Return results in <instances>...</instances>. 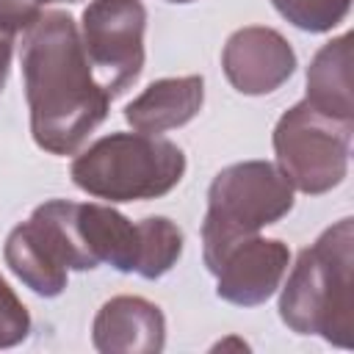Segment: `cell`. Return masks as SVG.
Wrapping results in <instances>:
<instances>
[{
  "instance_id": "18",
  "label": "cell",
  "mask_w": 354,
  "mask_h": 354,
  "mask_svg": "<svg viewBox=\"0 0 354 354\" xmlns=\"http://www.w3.org/2000/svg\"><path fill=\"white\" fill-rule=\"evenodd\" d=\"M169 3H194V0H169Z\"/></svg>"
},
{
  "instance_id": "12",
  "label": "cell",
  "mask_w": 354,
  "mask_h": 354,
  "mask_svg": "<svg viewBox=\"0 0 354 354\" xmlns=\"http://www.w3.org/2000/svg\"><path fill=\"white\" fill-rule=\"evenodd\" d=\"M313 108L321 113L354 122V100H351V33H343L326 41L307 66V97Z\"/></svg>"
},
{
  "instance_id": "3",
  "label": "cell",
  "mask_w": 354,
  "mask_h": 354,
  "mask_svg": "<svg viewBox=\"0 0 354 354\" xmlns=\"http://www.w3.org/2000/svg\"><path fill=\"white\" fill-rule=\"evenodd\" d=\"M72 183L88 196L141 202L169 194L185 174V152L160 136L111 133L72 160Z\"/></svg>"
},
{
  "instance_id": "8",
  "label": "cell",
  "mask_w": 354,
  "mask_h": 354,
  "mask_svg": "<svg viewBox=\"0 0 354 354\" xmlns=\"http://www.w3.org/2000/svg\"><path fill=\"white\" fill-rule=\"evenodd\" d=\"M290 266V249L279 238L249 235L232 243L210 268L218 299L238 307H257L268 301L282 285Z\"/></svg>"
},
{
  "instance_id": "1",
  "label": "cell",
  "mask_w": 354,
  "mask_h": 354,
  "mask_svg": "<svg viewBox=\"0 0 354 354\" xmlns=\"http://www.w3.org/2000/svg\"><path fill=\"white\" fill-rule=\"evenodd\" d=\"M19 64L33 141L50 155H75L111 105L75 19L66 11H41L22 36Z\"/></svg>"
},
{
  "instance_id": "9",
  "label": "cell",
  "mask_w": 354,
  "mask_h": 354,
  "mask_svg": "<svg viewBox=\"0 0 354 354\" xmlns=\"http://www.w3.org/2000/svg\"><path fill=\"white\" fill-rule=\"evenodd\" d=\"M221 66L235 91L260 97L277 91L296 72V53L279 30L249 25L227 39Z\"/></svg>"
},
{
  "instance_id": "15",
  "label": "cell",
  "mask_w": 354,
  "mask_h": 354,
  "mask_svg": "<svg viewBox=\"0 0 354 354\" xmlns=\"http://www.w3.org/2000/svg\"><path fill=\"white\" fill-rule=\"evenodd\" d=\"M44 3L50 0H0V30L19 33L28 30L44 11Z\"/></svg>"
},
{
  "instance_id": "13",
  "label": "cell",
  "mask_w": 354,
  "mask_h": 354,
  "mask_svg": "<svg viewBox=\"0 0 354 354\" xmlns=\"http://www.w3.org/2000/svg\"><path fill=\"white\" fill-rule=\"evenodd\" d=\"M271 3L290 25L310 33H326L337 28L351 11V0H271Z\"/></svg>"
},
{
  "instance_id": "7",
  "label": "cell",
  "mask_w": 354,
  "mask_h": 354,
  "mask_svg": "<svg viewBox=\"0 0 354 354\" xmlns=\"http://www.w3.org/2000/svg\"><path fill=\"white\" fill-rule=\"evenodd\" d=\"M147 8L141 0H91L80 17V39L94 77L113 100L144 69Z\"/></svg>"
},
{
  "instance_id": "11",
  "label": "cell",
  "mask_w": 354,
  "mask_h": 354,
  "mask_svg": "<svg viewBox=\"0 0 354 354\" xmlns=\"http://www.w3.org/2000/svg\"><path fill=\"white\" fill-rule=\"evenodd\" d=\"M205 102V80L202 75L185 77H160L149 83L133 102L124 108V119L136 133H166L188 124Z\"/></svg>"
},
{
  "instance_id": "14",
  "label": "cell",
  "mask_w": 354,
  "mask_h": 354,
  "mask_svg": "<svg viewBox=\"0 0 354 354\" xmlns=\"http://www.w3.org/2000/svg\"><path fill=\"white\" fill-rule=\"evenodd\" d=\"M30 332V315L14 288L0 277V348L22 343Z\"/></svg>"
},
{
  "instance_id": "5",
  "label": "cell",
  "mask_w": 354,
  "mask_h": 354,
  "mask_svg": "<svg viewBox=\"0 0 354 354\" xmlns=\"http://www.w3.org/2000/svg\"><path fill=\"white\" fill-rule=\"evenodd\" d=\"M354 122H340L307 100L290 105L274 127L277 166L288 183L310 196L326 194L346 180Z\"/></svg>"
},
{
  "instance_id": "16",
  "label": "cell",
  "mask_w": 354,
  "mask_h": 354,
  "mask_svg": "<svg viewBox=\"0 0 354 354\" xmlns=\"http://www.w3.org/2000/svg\"><path fill=\"white\" fill-rule=\"evenodd\" d=\"M11 50H14V33L0 30V91L6 88L8 69H11Z\"/></svg>"
},
{
  "instance_id": "4",
  "label": "cell",
  "mask_w": 354,
  "mask_h": 354,
  "mask_svg": "<svg viewBox=\"0 0 354 354\" xmlns=\"http://www.w3.org/2000/svg\"><path fill=\"white\" fill-rule=\"evenodd\" d=\"M293 210V185L268 160H243L221 169L207 188L202 257L207 271L238 241L257 235Z\"/></svg>"
},
{
  "instance_id": "17",
  "label": "cell",
  "mask_w": 354,
  "mask_h": 354,
  "mask_svg": "<svg viewBox=\"0 0 354 354\" xmlns=\"http://www.w3.org/2000/svg\"><path fill=\"white\" fill-rule=\"evenodd\" d=\"M50 3H77V0H50Z\"/></svg>"
},
{
  "instance_id": "10",
  "label": "cell",
  "mask_w": 354,
  "mask_h": 354,
  "mask_svg": "<svg viewBox=\"0 0 354 354\" xmlns=\"http://www.w3.org/2000/svg\"><path fill=\"white\" fill-rule=\"evenodd\" d=\"M91 340L102 354H158L166 346V318L141 296H113L97 310Z\"/></svg>"
},
{
  "instance_id": "2",
  "label": "cell",
  "mask_w": 354,
  "mask_h": 354,
  "mask_svg": "<svg viewBox=\"0 0 354 354\" xmlns=\"http://www.w3.org/2000/svg\"><path fill=\"white\" fill-rule=\"evenodd\" d=\"M279 318L296 335L354 343V221L340 218L299 252L279 293Z\"/></svg>"
},
{
  "instance_id": "6",
  "label": "cell",
  "mask_w": 354,
  "mask_h": 354,
  "mask_svg": "<svg viewBox=\"0 0 354 354\" xmlns=\"http://www.w3.org/2000/svg\"><path fill=\"white\" fill-rule=\"evenodd\" d=\"M72 202L50 199L39 205L28 221L17 224L3 246L6 266L36 293L53 299L64 293L69 271H86L75 227Z\"/></svg>"
}]
</instances>
